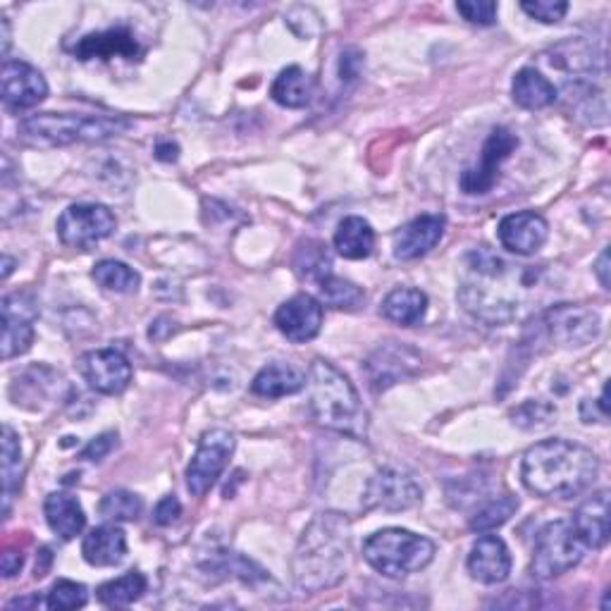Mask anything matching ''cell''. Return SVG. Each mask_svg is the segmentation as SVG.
Listing matches in <instances>:
<instances>
[{
    "label": "cell",
    "mask_w": 611,
    "mask_h": 611,
    "mask_svg": "<svg viewBox=\"0 0 611 611\" xmlns=\"http://www.w3.org/2000/svg\"><path fill=\"white\" fill-rule=\"evenodd\" d=\"M600 459L592 449L571 440H545L523 454L521 480L542 500H571L592 488Z\"/></svg>",
    "instance_id": "cell-1"
},
{
    "label": "cell",
    "mask_w": 611,
    "mask_h": 611,
    "mask_svg": "<svg viewBox=\"0 0 611 611\" xmlns=\"http://www.w3.org/2000/svg\"><path fill=\"white\" fill-rule=\"evenodd\" d=\"M352 559V523L346 516L318 514L308 523L292 557V576L298 590L322 592L346 578Z\"/></svg>",
    "instance_id": "cell-2"
},
{
    "label": "cell",
    "mask_w": 611,
    "mask_h": 611,
    "mask_svg": "<svg viewBox=\"0 0 611 611\" xmlns=\"http://www.w3.org/2000/svg\"><path fill=\"white\" fill-rule=\"evenodd\" d=\"M308 406L316 423L346 438L364 440L368 435V414L364 402L344 372L330 361L316 358L306 376Z\"/></svg>",
    "instance_id": "cell-3"
},
{
    "label": "cell",
    "mask_w": 611,
    "mask_h": 611,
    "mask_svg": "<svg viewBox=\"0 0 611 611\" xmlns=\"http://www.w3.org/2000/svg\"><path fill=\"white\" fill-rule=\"evenodd\" d=\"M132 122L120 115H77V112H41L20 124L24 139L46 146L103 142L127 132Z\"/></svg>",
    "instance_id": "cell-4"
},
{
    "label": "cell",
    "mask_w": 611,
    "mask_h": 611,
    "mask_svg": "<svg viewBox=\"0 0 611 611\" xmlns=\"http://www.w3.org/2000/svg\"><path fill=\"white\" fill-rule=\"evenodd\" d=\"M364 557L382 576L404 578L430 564L435 542L404 528H384L364 542Z\"/></svg>",
    "instance_id": "cell-5"
},
{
    "label": "cell",
    "mask_w": 611,
    "mask_h": 611,
    "mask_svg": "<svg viewBox=\"0 0 611 611\" xmlns=\"http://www.w3.org/2000/svg\"><path fill=\"white\" fill-rule=\"evenodd\" d=\"M585 545L578 533L573 530L571 521H552L535 535L530 573L538 581H552L564 576L573 566L581 564Z\"/></svg>",
    "instance_id": "cell-6"
},
{
    "label": "cell",
    "mask_w": 611,
    "mask_h": 611,
    "mask_svg": "<svg viewBox=\"0 0 611 611\" xmlns=\"http://www.w3.org/2000/svg\"><path fill=\"white\" fill-rule=\"evenodd\" d=\"M236 449V438L230 430H208L196 447V454L186 466V488L194 497H204L218 482L222 471L228 468Z\"/></svg>",
    "instance_id": "cell-7"
},
{
    "label": "cell",
    "mask_w": 611,
    "mask_h": 611,
    "mask_svg": "<svg viewBox=\"0 0 611 611\" xmlns=\"http://www.w3.org/2000/svg\"><path fill=\"white\" fill-rule=\"evenodd\" d=\"M60 242L72 248H89L108 240L115 232L118 220L112 210L101 204H74L58 218Z\"/></svg>",
    "instance_id": "cell-8"
},
{
    "label": "cell",
    "mask_w": 611,
    "mask_h": 611,
    "mask_svg": "<svg viewBox=\"0 0 611 611\" xmlns=\"http://www.w3.org/2000/svg\"><path fill=\"white\" fill-rule=\"evenodd\" d=\"M423 500L420 485L396 468H382L372 476L364 492V509L366 511H388V514H399L408 511Z\"/></svg>",
    "instance_id": "cell-9"
},
{
    "label": "cell",
    "mask_w": 611,
    "mask_h": 611,
    "mask_svg": "<svg viewBox=\"0 0 611 611\" xmlns=\"http://www.w3.org/2000/svg\"><path fill=\"white\" fill-rule=\"evenodd\" d=\"M516 146H518V136L514 132L506 127H494L480 151V163L461 174V190L471 196L488 194L494 186L497 178H500L502 163L516 151Z\"/></svg>",
    "instance_id": "cell-10"
},
{
    "label": "cell",
    "mask_w": 611,
    "mask_h": 611,
    "mask_svg": "<svg viewBox=\"0 0 611 611\" xmlns=\"http://www.w3.org/2000/svg\"><path fill=\"white\" fill-rule=\"evenodd\" d=\"M82 378L91 390L101 394H122L132 382V366L118 349H96L77 361Z\"/></svg>",
    "instance_id": "cell-11"
},
{
    "label": "cell",
    "mask_w": 611,
    "mask_h": 611,
    "mask_svg": "<svg viewBox=\"0 0 611 611\" xmlns=\"http://www.w3.org/2000/svg\"><path fill=\"white\" fill-rule=\"evenodd\" d=\"M545 328L559 344L585 346L600 334V318L590 308L564 304L547 310Z\"/></svg>",
    "instance_id": "cell-12"
},
{
    "label": "cell",
    "mask_w": 611,
    "mask_h": 611,
    "mask_svg": "<svg viewBox=\"0 0 611 611\" xmlns=\"http://www.w3.org/2000/svg\"><path fill=\"white\" fill-rule=\"evenodd\" d=\"M3 358L27 354L34 342L36 304L27 294H10L3 298Z\"/></svg>",
    "instance_id": "cell-13"
},
{
    "label": "cell",
    "mask_w": 611,
    "mask_h": 611,
    "mask_svg": "<svg viewBox=\"0 0 611 611\" xmlns=\"http://www.w3.org/2000/svg\"><path fill=\"white\" fill-rule=\"evenodd\" d=\"M48 96V84L44 74L24 60L3 62V103L10 110L36 108Z\"/></svg>",
    "instance_id": "cell-14"
},
{
    "label": "cell",
    "mask_w": 611,
    "mask_h": 611,
    "mask_svg": "<svg viewBox=\"0 0 611 611\" xmlns=\"http://www.w3.org/2000/svg\"><path fill=\"white\" fill-rule=\"evenodd\" d=\"M276 326L294 344L316 340L322 328V304L310 294H296L276 310Z\"/></svg>",
    "instance_id": "cell-15"
},
{
    "label": "cell",
    "mask_w": 611,
    "mask_h": 611,
    "mask_svg": "<svg viewBox=\"0 0 611 611\" xmlns=\"http://www.w3.org/2000/svg\"><path fill=\"white\" fill-rule=\"evenodd\" d=\"M497 234H500L502 246L509 248L511 254L533 256L547 242L550 224L535 210H521V213L506 216L497 228Z\"/></svg>",
    "instance_id": "cell-16"
},
{
    "label": "cell",
    "mask_w": 611,
    "mask_h": 611,
    "mask_svg": "<svg viewBox=\"0 0 611 611\" xmlns=\"http://www.w3.org/2000/svg\"><path fill=\"white\" fill-rule=\"evenodd\" d=\"M420 364V356L404 344L390 342L380 346L376 354L368 358L366 372L368 380L376 390H388L390 384H396L399 380L408 378Z\"/></svg>",
    "instance_id": "cell-17"
},
{
    "label": "cell",
    "mask_w": 611,
    "mask_h": 611,
    "mask_svg": "<svg viewBox=\"0 0 611 611\" xmlns=\"http://www.w3.org/2000/svg\"><path fill=\"white\" fill-rule=\"evenodd\" d=\"M447 228L444 216H420L406 222L402 230L394 234V256L399 260H416L420 256L430 254L435 246L442 242Z\"/></svg>",
    "instance_id": "cell-18"
},
{
    "label": "cell",
    "mask_w": 611,
    "mask_h": 611,
    "mask_svg": "<svg viewBox=\"0 0 611 611\" xmlns=\"http://www.w3.org/2000/svg\"><path fill=\"white\" fill-rule=\"evenodd\" d=\"M511 564H514V559H511L509 547L497 535H482L471 547L468 571L482 585L504 583L511 573Z\"/></svg>",
    "instance_id": "cell-19"
},
{
    "label": "cell",
    "mask_w": 611,
    "mask_h": 611,
    "mask_svg": "<svg viewBox=\"0 0 611 611\" xmlns=\"http://www.w3.org/2000/svg\"><path fill=\"white\" fill-rule=\"evenodd\" d=\"M74 58L80 60H112V58H124V60H136L142 56V46L134 39V34L124 27L86 34L84 39L77 41L72 48Z\"/></svg>",
    "instance_id": "cell-20"
},
{
    "label": "cell",
    "mask_w": 611,
    "mask_h": 611,
    "mask_svg": "<svg viewBox=\"0 0 611 611\" xmlns=\"http://www.w3.org/2000/svg\"><path fill=\"white\" fill-rule=\"evenodd\" d=\"M573 530L578 533L585 550H602L609 542L611 516H609V492L600 490L585 500L571 521Z\"/></svg>",
    "instance_id": "cell-21"
},
{
    "label": "cell",
    "mask_w": 611,
    "mask_h": 611,
    "mask_svg": "<svg viewBox=\"0 0 611 611\" xmlns=\"http://www.w3.org/2000/svg\"><path fill=\"white\" fill-rule=\"evenodd\" d=\"M82 554L89 566H118L127 557V535L120 526L106 523V526H98L86 535L82 542Z\"/></svg>",
    "instance_id": "cell-22"
},
{
    "label": "cell",
    "mask_w": 611,
    "mask_h": 611,
    "mask_svg": "<svg viewBox=\"0 0 611 611\" xmlns=\"http://www.w3.org/2000/svg\"><path fill=\"white\" fill-rule=\"evenodd\" d=\"M44 514L48 526L56 535H60L62 540H74L86 526L84 509L77 502V497H72L68 492H51L44 502Z\"/></svg>",
    "instance_id": "cell-23"
},
{
    "label": "cell",
    "mask_w": 611,
    "mask_h": 611,
    "mask_svg": "<svg viewBox=\"0 0 611 611\" xmlns=\"http://www.w3.org/2000/svg\"><path fill=\"white\" fill-rule=\"evenodd\" d=\"M511 96L523 110H542L557 101L559 91L542 72L535 68H523L516 72L514 84H511Z\"/></svg>",
    "instance_id": "cell-24"
},
{
    "label": "cell",
    "mask_w": 611,
    "mask_h": 611,
    "mask_svg": "<svg viewBox=\"0 0 611 611\" xmlns=\"http://www.w3.org/2000/svg\"><path fill=\"white\" fill-rule=\"evenodd\" d=\"M334 248L346 260H364L376 248V230L370 228L368 220L349 216L334 232Z\"/></svg>",
    "instance_id": "cell-25"
},
{
    "label": "cell",
    "mask_w": 611,
    "mask_h": 611,
    "mask_svg": "<svg viewBox=\"0 0 611 611\" xmlns=\"http://www.w3.org/2000/svg\"><path fill=\"white\" fill-rule=\"evenodd\" d=\"M306 388V376L290 364H270L258 370L252 382V392L266 399H280L302 392Z\"/></svg>",
    "instance_id": "cell-26"
},
{
    "label": "cell",
    "mask_w": 611,
    "mask_h": 611,
    "mask_svg": "<svg viewBox=\"0 0 611 611\" xmlns=\"http://www.w3.org/2000/svg\"><path fill=\"white\" fill-rule=\"evenodd\" d=\"M314 89L316 84L310 80V74L304 72L298 65H290L284 68L276 82H272V89L270 96L272 101L280 103L282 108H306L310 103V98H314Z\"/></svg>",
    "instance_id": "cell-27"
},
{
    "label": "cell",
    "mask_w": 611,
    "mask_h": 611,
    "mask_svg": "<svg viewBox=\"0 0 611 611\" xmlns=\"http://www.w3.org/2000/svg\"><path fill=\"white\" fill-rule=\"evenodd\" d=\"M382 316L396 322L402 328L418 326V322L428 314V296L420 290H411V286H399L390 292L382 302Z\"/></svg>",
    "instance_id": "cell-28"
},
{
    "label": "cell",
    "mask_w": 611,
    "mask_h": 611,
    "mask_svg": "<svg viewBox=\"0 0 611 611\" xmlns=\"http://www.w3.org/2000/svg\"><path fill=\"white\" fill-rule=\"evenodd\" d=\"M292 266L296 276L308 282L320 284L322 280L332 276V256L328 252V246L316 240L298 242Z\"/></svg>",
    "instance_id": "cell-29"
},
{
    "label": "cell",
    "mask_w": 611,
    "mask_h": 611,
    "mask_svg": "<svg viewBox=\"0 0 611 611\" xmlns=\"http://www.w3.org/2000/svg\"><path fill=\"white\" fill-rule=\"evenodd\" d=\"M146 588H148V581H146L144 573L130 571V573H124V576H120L115 581L103 583L101 588H98V602H101L103 607H110V609L130 607L136 600H142Z\"/></svg>",
    "instance_id": "cell-30"
},
{
    "label": "cell",
    "mask_w": 611,
    "mask_h": 611,
    "mask_svg": "<svg viewBox=\"0 0 611 611\" xmlns=\"http://www.w3.org/2000/svg\"><path fill=\"white\" fill-rule=\"evenodd\" d=\"M91 278L96 280L98 286H103V290L115 294H134L142 284L139 272L130 268L127 264H122V260H112V258L96 264L91 270Z\"/></svg>",
    "instance_id": "cell-31"
},
{
    "label": "cell",
    "mask_w": 611,
    "mask_h": 611,
    "mask_svg": "<svg viewBox=\"0 0 611 611\" xmlns=\"http://www.w3.org/2000/svg\"><path fill=\"white\" fill-rule=\"evenodd\" d=\"M22 485V444L20 435L10 426H3V514H10L12 494Z\"/></svg>",
    "instance_id": "cell-32"
},
{
    "label": "cell",
    "mask_w": 611,
    "mask_h": 611,
    "mask_svg": "<svg viewBox=\"0 0 611 611\" xmlns=\"http://www.w3.org/2000/svg\"><path fill=\"white\" fill-rule=\"evenodd\" d=\"M518 511V500L511 494H502V497H494V500L485 502L476 514L471 516L468 528L473 533H490L494 528L504 526V523L514 516Z\"/></svg>",
    "instance_id": "cell-33"
},
{
    "label": "cell",
    "mask_w": 611,
    "mask_h": 611,
    "mask_svg": "<svg viewBox=\"0 0 611 611\" xmlns=\"http://www.w3.org/2000/svg\"><path fill=\"white\" fill-rule=\"evenodd\" d=\"M552 65L566 70V72H592L595 62L602 60L595 56V46H590L588 41H566L559 44L552 51Z\"/></svg>",
    "instance_id": "cell-34"
},
{
    "label": "cell",
    "mask_w": 611,
    "mask_h": 611,
    "mask_svg": "<svg viewBox=\"0 0 611 611\" xmlns=\"http://www.w3.org/2000/svg\"><path fill=\"white\" fill-rule=\"evenodd\" d=\"M318 286H320V302L332 308H358L366 298L364 290H361L358 284L337 276L326 278Z\"/></svg>",
    "instance_id": "cell-35"
},
{
    "label": "cell",
    "mask_w": 611,
    "mask_h": 611,
    "mask_svg": "<svg viewBox=\"0 0 611 611\" xmlns=\"http://www.w3.org/2000/svg\"><path fill=\"white\" fill-rule=\"evenodd\" d=\"M142 497L130 490H112L103 497L101 504H98V514L106 521H136L142 516Z\"/></svg>",
    "instance_id": "cell-36"
},
{
    "label": "cell",
    "mask_w": 611,
    "mask_h": 611,
    "mask_svg": "<svg viewBox=\"0 0 611 611\" xmlns=\"http://www.w3.org/2000/svg\"><path fill=\"white\" fill-rule=\"evenodd\" d=\"M89 602V592L86 585L74 583V581H58L51 592L46 597V607L53 611H70V609H82Z\"/></svg>",
    "instance_id": "cell-37"
},
{
    "label": "cell",
    "mask_w": 611,
    "mask_h": 611,
    "mask_svg": "<svg viewBox=\"0 0 611 611\" xmlns=\"http://www.w3.org/2000/svg\"><path fill=\"white\" fill-rule=\"evenodd\" d=\"M557 416V408L545 404V402H526L521 404L516 411H511V418H514V426L523 428V430H535V428H545L550 426V420Z\"/></svg>",
    "instance_id": "cell-38"
},
{
    "label": "cell",
    "mask_w": 611,
    "mask_h": 611,
    "mask_svg": "<svg viewBox=\"0 0 611 611\" xmlns=\"http://www.w3.org/2000/svg\"><path fill=\"white\" fill-rule=\"evenodd\" d=\"M521 10L542 24H557L564 20L569 3L564 0H526V3H521Z\"/></svg>",
    "instance_id": "cell-39"
},
{
    "label": "cell",
    "mask_w": 611,
    "mask_h": 611,
    "mask_svg": "<svg viewBox=\"0 0 611 611\" xmlns=\"http://www.w3.org/2000/svg\"><path fill=\"white\" fill-rule=\"evenodd\" d=\"M456 10H459V15H464V20H468L471 24H480V27H490V24H494L497 20V3H492V0H461V3H456Z\"/></svg>",
    "instance_id": "cell-40"
},
{
    "label": "cell",
    "mask_w": 611,
    "mask_h": 611,
    "mask_svg": "<svg viewBox=\"0 0 611 611\" xmlns=\"http://www.w3.org/2000/svg\"><path fill=\"white\" fill-rule=\"evenodd\" d=\"M115 447H118V435L115 432H103V435H98L96 440H91L89 444L84 447L82 459H86V461H103Z\"/></svg>",
    "instance_id": "cell-41"
},
{
    "label": "cell",
    "mask_w": 611,
    "mask_h": 611,
    "mask_svg": "<svg viewBox=\"0 0 611 611\" xmlns=\"http://www.w3.org/2000/svg\"><path fill=\"white\" fill-rule=\"evenodd\" d=\"M180 516H182V504L174 494L163 497V500H160L154 509V521L158 523V526H172V523Z\"/></svg>",
    "instance_id": "cell-42"
},
{
    "label": "cell",
    "mask_w": 611,
    "mask_h": 611,
    "mask_svg": "<svg viewBox=\"0 0 611 611\" xmlns=\"http://www.w3.org/2000/svg\"><path fill=\"white\" fill-rule=\"evenodd\" d=\"M361 65H364V53L356 51V48H349V51H344L342 62H340L342 80H356Z\"/></svg>",
    "instance_id": "cell-43"
},
{
    "label": "cell",
    "mask_w": 611,
    "mask_h": 611,
    "mask_svg": "<svg viewBox=\"0 0 611 611\" xmlns=\"http://www.w3.org/2000/svg\"><path fill=\"white\" fill-rule=\"evenodd\" d=\"M22 564H24V554L20 550H5L3 559H0V571H3V578L17 576Z\"/></svg>",
    "instance_id": "cell-44"
},
{
    "label": "cell",
    "mask_w": 611,
    "mask_h": 611,
    "mask_svg": "<svg viewBox=\"0 0 611 611\" xmlns=\"http://www.w3.org/2000/svg\"><path fill=\"white\" fill-rule=\"evenodd\" d=\"M180 156V146L172 144V142H160L156 146V158L163 160V163H172V160H178Z\"/></svg>",
    "instance_id": "cell-45"
},
{
    "label": "cell",
    "mask_w": 611,
    "mask_h": 611,
    "mask_svg": "<svg viewBox=\"0 0 611 611\" xmlns=\"http://www.w3.org/2000/svg\"><path fill=\"white\" fill-rule=\"evenodd\" d=\"M595 276H597V280H600L604 290H609V252H607V248L600 254V258H597Z\"/></svg>",
    "instance_id": "cell-46"
},
{
    "label": "cell",
    "mask_w": 611,
    "mask_h": 611,
    "mask_svg": "<svg viewBox=\"0 0 611 611\" xmlns=\"http://www.w3.org/2000/svg\"><path fill=\"white\" fill-rule=\"evenodd\" d=\"M39 557H41V561L36 559V573H34V576H36V578H44L46 573H48V566H51V552L41 550Z\"/></svg>",
    "instance_id": "cell-47"
},
{
    "label": "cell",
    "mask_w": 611,
    "mask_h": 611,
    "mask_svg": "<svg viewBox=\"0 0 611 611\" xmlns=\"http://www.w3.org/2000/svg\"><path fill=\"white\" fill-rule=\"evenodd\" d=\"M8 46H10V27H8V20H3V53H8Z\"/></svg>",
    "instance_id": "cell-48"
},
{
    "label": "cell",
    "mask_w": 611,
    "mask_h": 611,
    "mask_svg": "<svg viewBox=\"0 0 611 611\" xmlns=\"http://www.w3.org/2000/svg\"><path fill=\"white\" fill-rule=\"evenodd\" d=\"M12 266H15V260H12L10 256H5V268H3V278H8L10 272H12Z\"/></svg>",
    "instance_id": "cell-49"
}]
</instances>
